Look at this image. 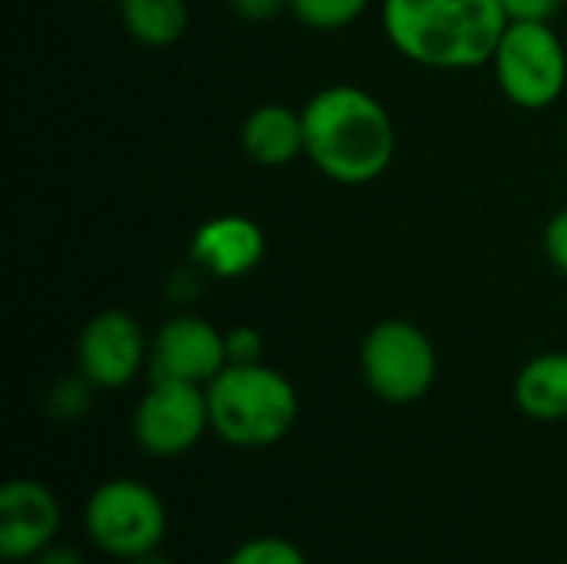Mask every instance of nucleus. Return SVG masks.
I'll return each mask as SVG.
<instances>
[{
	"instance_id": "f257e3e1",
	"label": "nucleus",
	"mask_w": 567,
	"mask_h": 564,
	"mask_svg": "<svg viewBox=\"0 0 567 564\" xmlns=\"http://www.w3.org/2000/svg\"><path fill=\"white\" fill-rule=\"evenodd\" d=\"M302 126L306 156L332 183L365 186L395 160V123L362 86L332 83L319 90L302 110Z\"/></svg>"
},
{
	"instance_id": "f03ea898",
	"label": "nucleus",
	"mask_w": 567,
	"mask_h": 564,
	"mask_svg": "<svg viewBox=\"0 0 567 564\" xmlns=\"http://www.w3.org/2000/svg\"><path fill=\"white\" fill-rule=\"evenodd\" d=\"M505 27L498 0H382L389 43L429 70L492 66Z\"/></svg>"
},
{
	"instance_id": "7ed1b4c3",
	"label": "nucleus",
	"mask_w": 567,
	"mask_h": 564,
	"mask_svg": "<svg viewBox=\"0 0 567 564\" xmlns=\"http://www.w3.org/2000/svg\"><path fill=\"white\" fill-rule=\"evenodd\" d=\"M213 432L236 449H269L282 442L299 419L296 386L272 366H226L209 386Z\"/></svg>"
},
{
	"instance_id": "20e7f679",
	"label": "nucleus",
	"mask_w": 567,
	"mask_h": 564,
	"mask_svg": "<svg viewBox=\"0 0 567 564\" xmlns=\"http://www.w3.org/2000/svg\"><path fill=\"white\" fill-rule=\"evenodd\" d=\"M83 519L90 542L123 562L159 552L169 529L163 499L136 479H110L96 485Z\"/></svg>"
},
{
	"instance_id": "39448f33",
	"label": "nucleus",
	"mask_w": 567,
	"mask_h": 564,
	"mask_svg": "<svg viewBox=\"0 0 567 564\" xmlns=\"http://www.w3.org/2000/svg\"><path fill=\"white\" fill-rule=\"evenodd\" d=\"M495 80L502 93L522 110L551 106L567 86V50L551 23H508L495 57Z\"/></svg>"
},
{
	"instance_id": "423d86ee",
	"label": "nucleus",
	"mask_w": 567,
	"mask_h": 564,
	"mask_svg": "<svg viewBox=\"0 0 567 564\" xmlns=\"http://www.w3.org/2000/svg\"><path fill=\"white\" fill-rule=\"evenodd\" d=\"M359 362L365 386L392 406H412L425 399L439 379L432 339L405 319H385L372 326L362 339Z\"/></svg>"
},
{
	"instance_id": "0eeeda50",
	"label": "nucleus",
	"mask_w": 567,
	"mask_h": 564,
	"mask_svg": "<svg viewBox=\"0 0 567 564\" xmlns=\"http://www.w3.org/2000/svg\"><path fill=\"white\" fill-rule=\"evenodd\" d=\"M213 429L206 386L153 379L133 412V435L140 449L153 459H176L196 449V442Z\"/></svg>"
},
{
	"instance_id": "6e6552de",
	"label": "nucleus",
	"mask_w": 567,
	"mask_h": 564,
	"mask_svg": "<svg viewBox=\"0 0 567 564\" xmlns=\"http://www.w3.org/2000/svg\"><path fill=\"white\" fill-rule=\"evenodd\" d=\"M76 362L86 386L123 389L150 362V342L130 312L103 309L83 326L76 342Z\"/></svg>"
},
{
	"instance_id": "1a4fd4ad",
	"label": "nucleus",
	"mask_w": 567,
	"mask_h": 564,
	"mask_svg": "<svg viewBox=\"0 0 567 564\" xmlns=\"http://www.w3.org/2000/svg\"><path fill=\"white\" fill-rule=\"evenodd\" d=\"M226 366V332L199 316H173L150 342L153 379L209 386Z\"/></svg>"
},
{
	"instance_id": "9d476101",
	"label": "nucleus",
	"mask_w": 567,
	"mask_h": 564,
	"mask_svg": "<svg viewBox=\"0 0 567 564\" xmlns=\"http://www.w3.org/2000/svg\"><path fill=\"white\" fill-rule=\"evenodd\" d=\"M60 532V502L37 479H13L0 489V555L33 562Z\"/></svg>"
},
{
	"instance_id": "9b49d317",
	"label": "nucleus",
	"mask_w": 567,
	"mask_h": 564,
	"mask_svg": "<svg viewBox=\"0 0 567 564\" xmlns=\"http://www.w3.org/2000/svg\"><path fill=\"white\" fill-rule=\"evenodd\" d=\"M193 263L216 279H239L259 266L266 256V233L249 216H216L203 223L193 236Z\"/></svg>"
},
{
	"instance_id": "f8f14e48",
	"label": "nucleus",
	"mask_w": 567,
	"mask_h": 564,
	"mask_svg": "<svg viewBox=\"0 0 567 564\" xmlns=\"http://www.w3.org/2000/svg\"><path fill=\"white\" fill-rule=\"evenodd\" d=\"M246 156L266 170H279L306 153V126L302 113L289 110L286 103H262L256 106L239 133Z\"/></svg>"
},
{
	"instance_id": "ddd939ff",
	"label": "nucleus",
	"mask_w": 567,
	"mask_h": 564,
	"mask_svg": "<svg viewBox=\"0 0 567 564\" xmlns=\"http://www.w3.org/2000/svg\"><path fill=\"white\" fill-rule=\"evenodd\" d=\"M515 402L528 419H567V352L535 356L515 379Z\"/></svg>"
},
{
	"instance_id": "4468645a",
	"label": "nucleus",
	"mask_w": 567,
	"mask_h": 564,
	"mask_svg": "<svg viewBox=\"0 0 567 564\" xmlns=\"http://www.w3.org/2000/svg\"><path fill=\"white\" fill-rule=\"evenodd\" d=\"M123 30L143 47H169L189 27L186 0H120Z\"/></svg>"
},
{
	"instance_id": "2eb2a0df",
	"label": "nucleus",
	"mask_w": 567,
	"mask_h": 564,
	"mask_svg": "<svg viewBox=\"0 0 567 564\" xmlns=\"http://www.w3.org/2000/svg\"><path fill=\"white\" fill-rule=\"evenodd\" d=\"M372 0H289V10L312 30H342L355 23Z\"/></svg>"
},
{
	"instance_id": "dca6fc26",
	"label": "nucleus",
	"mask_w": 567,
	"mask_h": 564,
	"mask_svg": "<svg viewBox=\"0 0 567 564\" xmlns=\"http://www.w3.org/2000/svg\"><path fill=\"white\" fill-rule=\"evenodd\" d=\"M226 564H309L302 548L279 535H259L233 548Z\"/></svg>"
},
{
	"instance_id": "f3484780",
	"label": "nucleus",
	"mask_w": 567,
	"mask_h": 564,
	"mask_svg": "<svg viewBox=\"0 0 567 564\" xmlns=\"http://www.w3.org/2000/svg\"><path fill=\"white\" fill-rule=\"evenodd\" d=\"M262 349H266V342H262L259 329H252V326H236V329L226 332V359H229V366L262 362Z\"/></svg>"
},
{
	"instance_id": "a211bd4d",
	"label": "nucleus",
	"mask_w": 567,
	"mask_h": 564,
	"mask_svg": "<svg viewBox=\"0 0 567 564\" xmlns=\"http://www.w3.org/2000/svg\"><path fill=\"white\" fill-rule=\"evenodd\" d=\"M498 3H502L508 23H518V20L551 23L567 7V0H498Z\"/></svg>"
},
{
	"instance_id": "6ab92c4d",
	"label": "nucleus",
	"mask_w": 567,
	"mask_h": 564,
	"mask_svg": "<svg viewBox=\"0 0 567 564\" xmlns=\"http://www.w3.org/2000/svg\"><path fill=\"white\" fill-rule=\"evenodd\" d=\"M545 253L551 259V266L567 276V209L555 213L545 226Z\"/></svg>"
},
{
	"instance_id": "aec40b11",
	"label": "nucleus",
	"mask_w": 567,
	"mask_h": 564,
	"mask_svg": "<svg viewBox=\"0 0 567 564\" xmlns=\"http://www.w3.org/2000/svg\"><path fill=\"white\" fill-rule=\"evenodd\" d=\"M229 7L246 20H272L289 7V0H229Z\"/></svg>"
},
{
	"instance_id": "412c9836",
	"label": "nucleus",
	"mask_w": 567,
	"mask_h": 564,
	"mask_svg": "<svg viewBox=\"0 0 567 564\" xmlns=\"http://www.w3.org/2000/svg\"><path fill=\"white\" fill-rule=\"evenodd\" d=\"M33 564H83V558L70 548V545H47L37 558H33Z\"/></svg>"
},
{
	"instance_id": "4be33fe9",
	"label": "nucleus",
	"mask_w": 567,
	"mask_h": 564,
	"mask_svg": "<svg viewBox=\"0 0 567 564\" xmlns=\"http://www.w3.org/2000/svg\"><path fill=\"white\" fill-rule=\"evenodd\" d=\"M130 564H176V562H169L166 555H159V552H150V555H140V558H133Z\"/></svg>"
}]
</instances>
